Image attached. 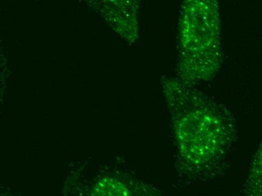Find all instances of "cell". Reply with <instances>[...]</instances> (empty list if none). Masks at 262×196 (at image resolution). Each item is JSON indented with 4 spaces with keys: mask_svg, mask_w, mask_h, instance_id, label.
Returning a JSON list of instances; mask_svg holds the SVG:
<instances>
[{
    "mask_svg": "<svg viewBox=\"0 0 262 196\" xmlns=\"http://www.w3.org/2000/svg\"><path fill=\"white\" fill-rule=\"evenodd\" d=\"M103 13L113 20L118 31L124 30L127 36L134 37L137 33L139 0H97Z\"/></svg>",
    "mask_w": 262,
    "mask_h": 196,
    "instance_id": "7a4b0ae2",
    "label": "cell"
},
{
    "mask_svg": "<svg viewBox=\"0 0 262 196\" xmlns=\"http://www.w3.org/2000/svg\"><path fill=\"white\" fill-rule=\"evenodd\" d=\"M219 0H183L178 21V73L182 81L212 79L223 62Z\"/></svg>",
    "mask_w": 262,
    "mask_h": 196,
    "instance_id": "6da1fadb",
    "label": "cell"
}]
</instances>
